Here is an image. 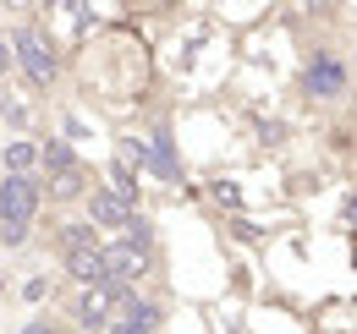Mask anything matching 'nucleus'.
Listing matches in <instances>:
<instances>
[{
  "label": "nucleus",
  "instance_id": "nucleus-1",
  "mask_svg": "<svg viewBox=\"0 0 357 334\" xmlns=\"http://www.w3.org/2000/svg\"><path fill=\"white\" fill-rule=\"evenodd\" d=\"M33 209H39V181H28L22 170L0 181V241L17 247L33 225Z\"/></svg>",
  "mask_w": 357,
  "mask_h": 334
},
{
  "label": "nucleus",
  "instance_id": "nucleus-2",
  "mask_svg": "<svg viewBox=\"0 0 357 334\" xmlns=\"http://www.w3.org/2000/svg\"><path fill=\"white\" fill-rule=\"evenodd\" d=\"M61 247H66V269H72L83 285H99V280H105V257H99V247H93L89 225H72V230L61 236Z\"/></svg>",
  "mask_w": 357,
  "mask_h": 334
},
{
  "label": "nucleus",
  "instance_id": "nucleus-3",
  "mask_svg": "<svg viewBox=\"0 0 357 334\" xmlns=\"http://www.w3.org/2000/svg\"><path fill=\"white\" fill-rule=\"evenodd\" d=\"M39 159L50 165V192H55V198H77V192H83V170L66 154V143H45Z\"/></svg>",
  "mask_w": 357,
  "mask_h": 334
},
{
  "label": "nucleus",
  "instance_id": "nucleus-4",
  "mask_svg": "<svg viewBox=\"0 0 357 334\" xmlns=\"http://www.w3.org/2000/svg\"><path fill=\"white\" fill-rule=\"evenodd\" d=\"M99 257H105V285H127V280H137L149 269L143 241H116V247H105Z\"/></svg>",
  "mask_w": 357,
  "mask_h": 334
},
{
  "label": "nucleus",
  "instance_id": "nucleus-5",
  "mask_svg": "<svg viewBox=\"0 0 357 334\" xmlns=\"http://www.w3.org/2000/svg\"><path fill=\"white\" fill-rule=\"evenodd\" d=\"M17 61L28 66V77H33L39 88L55 77V49H50V39L39 33V28H22V33H17Z\"/></svg>",
  "mask_w": 357,
  "mask_h": 334
},
{
  "label": "nucleus",
  "instance_id": "nucleus-6",
  "mask_svg": "<svg viewBox=\"0 0 357 334\" xmlns=\"http://www.w3.org/2000/svg\"><path fill=\"white\" fill-rule=\"evenodd\" d=\"M341 88H347V72H341L330 55H319V61L308 66V93H319V99H335Z\"/></svg>",
  "mask_w": 357,
  "mask_h": 334
},
{
  "label": "nucleus",
  "instance_id": "nucleus-7",
  "mask_svg": "<svg viewBox=\"0 0 357 334\" xmlns=\"http://www.w3.org/2000/svg\"><path fill=\"white\" fill-rule=\"evenodd\" d=\"M89 219L93 225H127V219H132V203H127L121 192H93L89 198Z\"/></svg>",
  "mask_w": 357,
  "mask_h": 334
},
{
  "label": "nucleus",
  "instance_id": "nucleus-8",
  "mask_svg": "<svg viewBox=\"0 0 357 334\" xmlns=\"http://www.w3.org/2000/svg\"><path fill=\"white\" fill-rule=\"evenodd\" d=\"M105 301H110V285H105V280H99V285H93V291L83 296V307H77V318H83V324H89V329H99V324H105V318H110V312H105Z\"/></svg>",
  "mask_w": 357,
  "mask_h": 334
},
{
  "label": "nucleus",
  "instance_id": "nucleus-9",
  "mask_svg": "<svg viewBox=\"0 0 357 334\" xmlns=\"http://www.w3.org/2000/svg\"><path fill=\"white\" fill-rule=\"evenodd\" d=\"M154 324H160V312H154L149 301H137V307H127V318H121L116 334H154Z\"/></svg>",
  "mask_w": 357,
  "mask_h": 334
},
{
  "label": "nucleus",
  "instance_id": "nucleus-10",
  "mask_svg": "<svg viewBox=\"0 0 357 334\" xmlns=\"http://www.w3.org/2000/svg\"><path fill=\"white\" fill-rule=\"evenodd\" d=\"M33 159H39V148H33V143H11V148H6V165H11V170H28Z\"/></svg>",
  "mask_w": 357,
  "mask_h": 334
},
{
  "label": "nucleus",
  "instance_id": "nucleus-11",
  "mask_svg": "<svg viewBox=\"0 0 357 334\" xmlns=\"http://www.w3.org/2000/svg\"><path fill=\"white\" fill-rule=\"evenodd\" d=\"M6 66H11V49H6V44H0V77H6Z\"/></svg>",
  "mask_w": 357,
  "mask_h": 334
}]
</instances>
